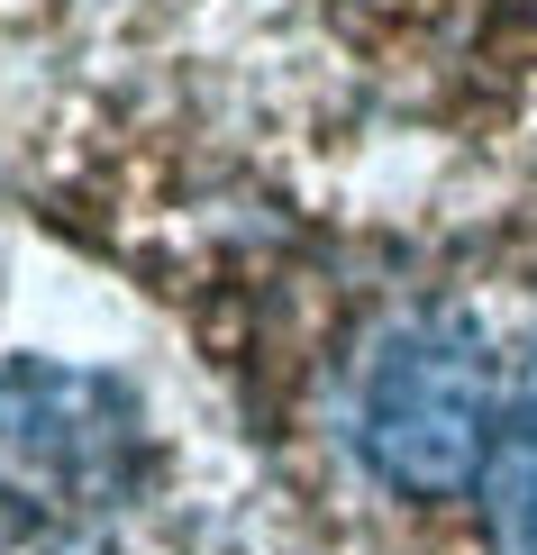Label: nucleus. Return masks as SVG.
<instances>
[{
    "label": "nucleus",
    "instance_id": "obj_1",
    "mask_svg": "<svg viewBox=\"0 0 537 555\" xmlns=\"http://www.w3.org/2000/svg\"><path fill=\"white\" fill-rule=\"evenodd\" d=\"M146 492L137 401L74 364H0V555H110Z\"/></svg>",
    "mask_w": 537,
    "mask_h": 555
},
{
    "label": "nucleus",
    "instance_id": "obj_2",
    "mask_svg": "<svg viewBox=\"0 0 537 555\" xmlns=\"http://www.w3.org/2000/svg\"><path fill=\"white\" fill-rule=\"evenodd\" d=\"M493 420H501L493 346L447 300L392 310L356 346V374H346V447L365 455L373 482H392L410 501L464 492V482H483Z\"/></svg>",
    "mask_w": 537,
    "mask_h": 555
},
{
    "label": "nucleus",
    "instance_id": "obj_3",
    "mask_svg": "<svg viewBox=\"0 0 537 555\" xmlns=\"http://www.w3.org/2000/svg\"><path fill=\"white\" fill-rule=\"evenodd\" d=\"M483 546L493 555H537V356L501 383L493 455H483Z\"/></svg>",
    "mask_w": 537,
    "mask_h": 555
}]
</instances>
